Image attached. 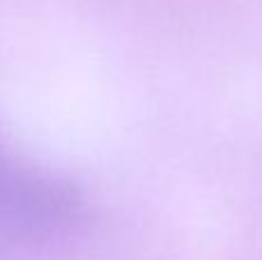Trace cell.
I'll return each instance as SVG.
<instances>
[{"label": "cell", "instance_id": "6da1fadb", "mask_svg": "<svg viewBox=\"0 0 262 260\" xmlns=\"http://www.w3.org/2000/svg\"><path fill=\"white\" fill-rule=\"evenodd\" d=\"M90 221V198L74 180L0 143V251L58 247L81 237Z\"/></svg>", "mask_w": 262, "mask_h": 260}, {"label": "cell", "instance_id": "7a4b0ae2", "mask_svg": "<svg viewBox=\"0 0 262 260\" xmlns=\"http://www.w3.org/2000/svg\"><path fill=\"white\" fill-rule=\"evenodd\" d=\"M3 258H5V253H3V251H0V260H3Z\"/></svg>", "mask_w": 262, "mask_h": 260}]
</instances>
